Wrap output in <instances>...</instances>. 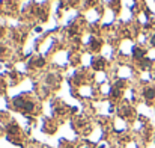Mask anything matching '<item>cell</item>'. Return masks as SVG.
Returning <instances> with one entry per match:
<instances>
[{"label":"cell","mask_w":155,"mask_h":148,"mask_svg":"<svg viewBox=\"0 0 155 148\" xmlns=\"http://www.w3.org/2000/svg\"><path fill=\"white\" fill-rule=\"evenodd\" d=\"M3 52H5V48H3V47H0V54H3Z\"/></svg>","instance_id":"2e32d148"},{"label":"cell","mask_w":155,"mask_h":148,"mask_svg":"<svg viewBox=\"0 0 155 148\" xmlns=\"http://www.w3.org/2000/svg\"><path fill=\"white\" fill-rule=\"evenodd\" d=\"M124 86H125V80H118V82H116V85H114V88H118V89L124 88Z\"/></svg>","instance_id":"9c48e42d"},{"label":"cell","mask_w":155,"mask_h":148,"mask_svg":"<svg viewBox=\"0 0 155 148\" xmlns=\"http://www.w3.org/2000/svg\"><path fill=\"white\" fill-rule=\"evenodd\" d=\"M77 33V27H71L69 29V35H75Z\"/></svg>","instance_id":"4fadbf2b"},{"label":"cell","mask_w":155,"mask_h":148,"mask_svg":"<svg viewBox=\"0 0 155 148\" xmlns=\"http://www.w3.org/2000/svg\"><path fill=\"white\" fill-rule=\"evenodd\" d=\"M133 56H134L135 59L142 61V59L145 58V50H142V48H139V47H134L133 48Z\"/></svg>","instance_id":"3957f363"},{"label":"cell","mask_w":155,"mask_h":148,"mask_svg":"<svg viewBox=\"0 0 155 148\" xmlns=\"http://www.w3.org/2000/svg\"><path fill=\"white\" fill-rule=\"evenodd\" d=\"M66 148H72V147H66Z\"/></svg>","instance_id":"e0dca14e"},{"label":"cell","mask_w":155,"mask_h":148,"mask_svg":"<svg viewBox=\"0 0 155 148\" xmlns=\"http://www.w3.org/2000/svg\"><path fill=\"white\" fill-rule=\"evenodd\" d=\"M92 67L95 70H104V67H105V61H104L103 58H96L92 61Z\"/></svg>","instance_id":"7a4b0ae2"},{"label":"cell","mask_w":155,"mask_h":148,"mask_svg":"<svg viewBox=\"0 0 155 148\" xmlns=\"http://www.w3.org/2000/svg\"><path fill=\"white\" fill-rule=\"evenodd\" d=\"M8 133H9V135L18 133V126H17V124H9V126H8Z\"/></svg>","instance_id":"52a82bcc"},{"label":"cell","mask_w":155,"mask_h":148,"mask_svg":"<svg viewBox=\"0 0 155 148\" xmlns=\"http://www.w3.org/2000/svg\"><path fill=\"white\" fill-rule=\"evenodd\" d=\"M90 47H92V50H99L101 48V39H92V42H90Z\"/></svg>","instance_id":"5b68a950"},{"label":"cell","mask_w":155,"mask_h":148,"mask_svg":"<svg viewBox=\"0 0 155 148\" xmlns=\"http://www.w3.org/2000/svg\"><path fill=\"white\" fill-rule=\"evenodd\" d=\"M30 65H36V67H44V65H45V59H44V58H38L36 61H35V62L32 61Z\"/></svg>","instance_id":"ba28073f"},{"label":"cell","mask_w":155,"mask_h":148,"mask_svg":"<svg viewBox=\"0 0 155 148\" xmlns=\"http://www.w3.org/2000/svg\"><path fill=\"white\" fill-rule=\"evenodd\" d=\"M149 67H151V61L149 59L143 58L142 61H140V68L142 70H146V68H149Z\"/></svg>","instance_id":"8992f818"},{"label":"cell","mask_w":155,"mask_h":148,"mask_svg":"<svg viewBox=\"0 0 155 148\" xmlns=\"http://www.w3.org/2000/svg\"><path fill=\"white\" fill-rule=\"evenodd\" d=\"M3 33H5V29L0 26V36H3Z\"/></svg>","instance_id":"5bb4252c"},{"label":"cell","mask_w":155,"mask_h":148,"mask_svg":"<svg viewBox=\"0 0 155 148\" xmlns=\"http://www.w3.org/2000/svg\"><path fill=\"white\" fill-rule=\"evenodd\" d=\"M110 94H112V97H119V95H120V92H119V89H118V88H113Z\"/></svg>","instance_id":"8fae6325"},{"label":"cell","mask_w":155,"mask_h":148,"mask_svg":"<svg viewBox=\"0 0 155 148\" xmlns=\"http://www.w3.org/2000/svg\"><path fill=\"white\" fill-rule=\"evenodd\" d=\"M143 95H145L146 100H154L155 98V89L154 88H146V89L143 91Z\"/></svg>","instance_id":"277c9868"},{"label":"cell","mask_w":155,"mask_h":148,"mask_svg":"<svg viewBox=\"0 0 155 148\" xmlns=\"http://www.w3.org/2000/svg\"><path fill=\"white\" fill-rule=\"evenodd\" d=\"M120 113H122V115H125V116H128L129 115V109H128V107H125V109H122V112H120Z\"/></svg>","instance_id":"7c38bea8"},{"label":"cell","mask_w":155,"mask_h":148,"mask_svg":"<svg viewBox=\"0 0 155 148\" xmlns=\"http://www.w3.org/2000/svg\"><path fill=\"white\" fill-rule=\"evenodd\" d=\"M112 5H113V9L118 12L119 11V0H112Z\"/></svg>","instance_id":"30bf717a"},{"label":"cell","mask_w":155,"mask_h":148,"mask_svg":"<svg viewBox=\"0 0 155 148\" xmlns=\"http://www.w3.org/2000/svg\"><path fill=\"white\" fill-rule=\"evenodd\" d=\"M12 103H14V106H15L17 109L23 110L24 113H30V112H33V109H35V104H33L32 101H27V100H24V98H21V97L14 98Z\"/></svg>","instance_id":"6da1fadb"},{"label":"cell","mask_w":155,"mask_h":148,"mask_svg":"<svg viewBox=\"0 0 155 148\" xmlns=\"http://www.w3.org/2000/svg\"><path fill=\"white\" fill-rule=\"evenodd\" d=\"M151 44H152V45H155V36L151 38Z\"/></svg>","instance_id":"9a60e30c"}]
</instances>
